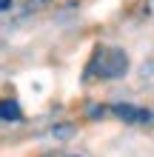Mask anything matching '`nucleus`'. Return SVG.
I'll return each instance as SVG.
<instances>
[{
  "instance_id": "obj_2",
  "label": "nucleus",
  "mask_w": 154,
  "mask_h": 157,
  "mask_svg": "<svg viewBox=\"0 0 154 157\" xmlns=\"http://www.w3.org/2000/svg\"><path fill=\"white\" fill-rule=\"evenodd\" d=\"M111 112L120 120H126V123H148V120H151V112L137 109V106H129V103H114Z\"/></svg>"
},
{
  "instance_id": "obj_1",
  "label": "nucleus",
  "mask_w": 154,
  "mask_h": 157,
  "mask_svg": "<svg viewBox=\"0 0 154 157\" xmlns=\"http://www.w3.org/2000/svg\"><path fill=\"white\" fill-rule=\"evenodd\" d=\"M123 71H126V54L120 49L108 52L106 57H103V63H100V75L103 77H120Z\"/></svg>"
},
{
  "instance_id": "obj_3",
  "label": "nucleus",
  "mask_w": 154,
  "mask_h": 157,
  "mask_svg": "<svg viewBox=\"0 0 154 157\" xmlns=\"http://www.w3.org/2000/svg\"><path fill=\"white\" fill-rule=\"evenodd\" d=\"M0 120H20L17 100H0Z\"/></svg>"
},
{
  "instance_id": "obj_4",
  "label": "nucleus",
  "mask_w": 154,
  "mask_h": 157,
  "mask_svg": "<svg viewBox=\"0 0 154 157\" xmlns=\"http://www.w3.org/2000/svg\"><path fill=\"white\" fill-rule=\"evenodd\" d=\"M9 6H12V0H0V12H6Z\"/></svg>"
}]
</instances>
